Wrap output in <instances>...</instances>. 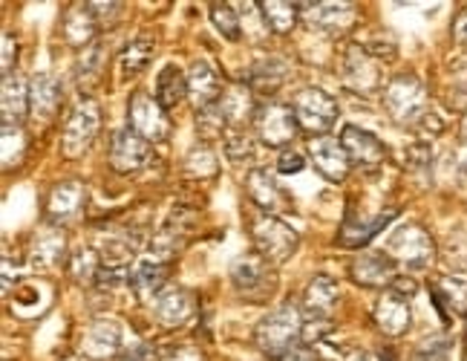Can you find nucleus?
I'll use <instances>...</instances> for the list:
<instances>
[{
	"label": "nucleus",
	"mask_w": 467,
	"mask_h": 361,
	"mask_svg": "<svg viewBox=\"0 0 467 361\" xmlns=\"http://www.w3.org/2000/svg\"><path fill=\"white\" fill-rule=\"evenodd\" d=\"M254 338H257V347L277 361L292 347H297V341H303V313L292 301H285L283 306H277L275 313H268L257 324Z\"/></svg>",
	"instance_id": "1"
},
{
	"label": "nucleus",
	"mask_w": 467,
	"mask_h": 361,
	"mask_svg": "<svg viewBox=\"0 0 467 361\" xmlns=\"http://www.w3.org/2000/svg\"><path fill=\"white\" fill-rule=\"evenodd\" d=\"M251 240L265 263H285L297 251V231L277 220L275 214H257L251 220Z\"/></svg>",
	"instance_id": "2"
},
{
	"label": "nucleus",
	"mask_w": 467,
	"mask_h": 361,
	"mask_svg": "<svg viewBox=\"0 0 467 361\" xmlns=\"http://www.w3.org/2000/svg\"><path fill=\"white\" fill-rule=\"evenodd\" d=\"M384 104L389 116L404 128H416V122L427 113L424 87L416 76H395L384 90Z\"/></svg>",
	"instance_id": "3"
},
{
	"label": "nucleus",
	"mask_w": 467,
	"mask_h": 361,
	"mask_svg": "<svg viewBox=\"0 0 467 361\" xmlns=\"http://www.w3.org/2000/svg\"><path fill=\"white\" fill-rule=\"evenodd\" d=\"M99 128H101L99 104L93 99H81L64 122V139H61L64 156H69V159L81 156L99 136Z\"/></svg>",
	"instance_id": "4"
},
{
	"label": "nucleus",
	"mask_w": 467,
	"mask_h": 361,
	"mask_svg": "<svg viewBox=\"0 0 467 361\" xmlns=\"http://www.w3.org/2000/svg\"><path fill=\"white\" fill-rule=\"evenodd\" d=\"M387 255L395 258V263H404L407 269H427L436 258V246L421 226H401L399 231H392Z\"/></svg>",
	"instance_id": "5"
},
{
	"label": "nucleus",
	"mask_w": 467,
	"mask_h": 361,
	"mask_svg": "<svg viewBox=\"0 0 467 361\" xmlns=\"http://www.w3.org/2000/svg\"><path fill=\"white\" fill-rule=\"evenodd\" d=\"M292 111L297 116L300 128L309 131V133H327L337 122V101L317 87L300 90L292 101Z\"/></svg>",
	"instance_id": "6"
},
{
	"label": "nucleus",
	"mask_w": 467,
	"mask_h": 361,
	"mask_svg": "<svg viewBox=\"0 0 467 361\" xmlns=\"http://www.w3.org/2000/svg\"><path fill=\"white\" fill-rule=\"evenodd\" d=\"M254 124H257L260 139L268 144V148H285V144L295 139L297 128H300L292 107L289 104H280V101L263 104L260 111H257Z\"/></svg>",
	"instance_id": "7"
},
{
	"label": "nucleus",
	"mask_w": 467,
	"mask_h": 361,
	"mask_svg": "<svg viewBox=\"0 0 467 361\" xmlns=\"http://www.w3.org/2000/svg\"><path fill=\"white\" fill-rule=\"evenodd\" d=\"M128 116H130V128L139 136H145L148 142H161V139H168V133H171L165 107H161L156 99H150L148 93H136L130 99Z\"/></svg>",
	"instance_id": "8"
},
{
	"label": "nucleus",
	"mask_w": 467,
	"mask_h": 361,
	"mask_svg": "<svg viewBox=\"0 0 467 361\" xmlns=\"http://www.w3.org/2000/svg\"><path fill=\"white\" fill-rule=\"evenodd\" d=\"M150 159V142L139 136L133 128L116 131L113 144H110V165L119 174H136L148 165Z\"/></svg>",
	"instance_id": "9"
},
{
	"label": "nucleus",
	"mask_w": 467,
	"mask_h": 361,
	"mask_svg": "<svg viewBox=\"0 0 467 361\" xmlns=\"http://www.w3.org/2000/svg\"><path fill=\"white\" fill-rule=\"evenodd\" d=\"M340 144L347 148V154L355 165H361L367 171L381 168L384 159H387L381 139L369 131H364V128H358V124H347V128L340 131Z\"/></svg>",
	"instance_id": "10"
},
{
	"label": "nucleus",
	"mask_w": 467,
	"mask_h": 361,
	"mask_svg": "<svg viewBox=\"0 0 467 361\" xmlns=\"http://www.w3.org/2000/svg\"><path fill=\"white\" fill-rule=\"evenodd\" d=\"M231 283L248 301H260L275 289V281L268 275V266L263 258H240L231 266Z\"/></svg>",
	"instance_id": "11"
},
{
	"label": "nucleus",
	"mask_w": 467,
	"mask_h": 361,
	"mask_svg": "<svg viewBox=\"0 0 467 361\" xmlns=\"http://www.w3.org/2000/svg\"><path fill=\"white\" fill-rule=\"evenodd\" d=\"M309 156L315 162V168L329 179V183H344L352 159L347 154V148L332 136H320L309 144Z\"/></svg>",
	"instance_id": "12"
},
{
	"label": "nucleus",
	"mask_w": 467,
	"mask_h": 361,
	"mask_svg": "<svg viewBox=\"0 0 467 361\" xmlns=\"http://www.w3.org/2000/svg\"><path fill=\"white\" fill-rule=\"evenodd\" d=\"M153 313L165 327H182L196 313V298L185 286H168L156 295Z\"/></svg>",
	"instance_id": "13"
},
{
	"label": "nucleus",
	"mask_w": 467,
	"mask_h": 361,
	"mask_svg": "<svg viewBox=\"0 0 467 361\" xmlns=\"http://www.w3.org/2000/svg\"><path fill=\"white\" fill-rule=\"evenodd\" d=\"M344 84L352 90V93H361L369 96L375 90L381 87V76H379V67H375L372 56L361 47H352L344 58Z\"/></svg>",
	"instance_id": "14"
},
{
	"label": "nucleus",
	"mask_w": 467,
	"mask_h": 361,
	"mask_svg": "<svg viewBox=\"0 0 467 361\" xmlns=\"http://www.w3.org/2000/svg\"><path fill=\"white\" fill-rule=\"evenodd\" d=\"M84 196H87V188L78 183V179H64V183H58L49 191V200H47L49 220L58 226L73 223L84 208Z\"/></svg>",
	"instance_id": "15"
},
{
	"label": "nucleus",
	"mask_w": 467,
	"mask_h": 361,
	"mask_svg": "<svg viewBox=\"0 0 467 361\" xmlns=\"http://www.w3.org/2000/svg\"><path fill=\"white\" fill-rule=\"evenodd\" d=\"M121 324L113 318H99L81 333V356L89 358H107L119 353L121 347Z\"/></svg>",
	"instance_id": "16"
},
{
	"label": "nucleus",
	"mask_w": 467,
	"mask_h": 361,
	"mask_svg": "<svg viewBox=\"0 0 467 361\" xmlns=\"http://www.w3.org/2000/svg\"><path fill=\"white\" fill-rule=\"evenodd\" d=\"M303 21L317 32H347L355 21L352 4H300Z\"/></svg>",
	"instance_id": "17"
},
{
	"label": "nucleus",
	"mask_w": 467,
	"mask_h": 361,
	"mask_svg": "<svg viewBox=\"0 0 467 361\" xmlns=\"http://www.w3.org/2000/svg\"><path fill=\"white\" fill-rule=\"evenodd\" d=\"M349 275L358 286H384L395 281V260L387 251H364L352 260Z\"/></svg>",
	"instance_id": "18"
},
{
	"label": "nucleus",
	"mask_w": 467,
	"mask_h": 361,
	"mask_svg": "<svg viewBox=\"0 0 467 361\" xmlns=\"http://www.w3.org/2000/svg\"><path fill=\"white\" fill-rule=\"evenodd\" d=\"M220 111L225 116V122L231 124L234 131H243L248 122H254L257 119V101H254V93H251L248 87L243 84H231L223 90V96H220Z\"/></svg>",
	"instance_id": "19"
},
{
	"label": "nucleus",
	"mask_w": 467,
	"mask_h": 361,
	"mask_svg": "<svg viewBox=\"0 0 467 361\" xmlns=\"http://www.w3.org/2000/svg\"><path fill=\"white\" fill-rule=\"evenodd\" d=\"M188 96L193 99L196 111H202V107H211V104L220 101L223 84H220L217 69H213L208 61H193L191 64V69H188Z\"/></svg>",
	"instance_id": "20"
},
{
	"label": "nucleus",
	"mask_w": 467,
	"mask_h": 361,
	"mask_svg": "<svg viewBox=\"0 0 467 361\" xmlns=\"http://www.w3.org/2000/svg\"><path fill=\"white\" fill-rule=\"evenodd\" d=\"M58 104H61L58 79L49 76V72H38V76L29 81V113L41 122H49L58 113Z\"/></svg>",
	"instance_id": "21"
},
{
	"label": "nucleus",
	"mask_w": 467,
	"mask_h": 361,
	"mask_svg": "<svg viewBox=\"0 0 467 361\" xmlns=\"http://www.w3.org/2000/svg\"><path fill=\"white\" fill-rule=\"evenodd\" d=\"M168 275H171V263L156 258V255H148V258H139L133 263L130 286L136 289L139 298H153V292H161V286H165Z\"/></svg>",
	"instance_id": "22"
},
{
	"label": "nucleus",
	"mask_w": 467,
	"mask_h": 361,
	"mask_svg": "<svg viewBox=\"0 0 467 361\" xmlns=\"http://www.w3.org/2000/svg\"><path fill=\"white\" fill-rule=\"evenodd\" d=\"M245 188H248L251 200H254L265 214H275V211L285 208V196H283L280 186L275 183V176L265 168H251L245 176Z\"/></svg>",
	"instance_id": "23"
},
{
	"label": "nucleus",
	"mask_w": 467,
	"mask_h": 361,
	"mask_svg": "<svg viewBox=\"0 0 467 361\" xmlns=\"http://www.w3.org/2000/svg\"><path fill=\"white\" fill-rule=\"evenodd\" d=\"M410 321H412L410 301L387 292L379 303H375V324H379L381 333H387V335H404L410 330Z\"/></svg>",
	"instance_id": "24"
},
{
	"label": "nucleus",
	"mask_w": 467,
	"mask_h": 361,
	"mask_svg": "<svg viewBox=\"0 0 467 361\" xmlns=\"http://www.w3.org/2000/svg\"><path fill=\"white\" fill-rule=\"evenodd\" d=\"M337 301H340L337 283L327 275H315L306 286V295H303V306H306L309 318H323V321H329Z\"/></svg>",
	"instance_id": "25"
},
{
	"label": "nucleus",
	"mask_w": 467,
	"mask_h": 361,
	"mask_svg": "<svg viewBox=\"0 0 467 361\" xmlns=\"http://www.w3.org/2000/svg\"><path fill=\"white\" fill-rule=\"evenodd\" d=\"M0 107H4V128H21L29 111V84L17 72L4 79V101H0Z\"/></svg>",
	"instance_id": "26"
},
{
	"label": "nucleus",
	"mask_w": 467,
	"mask_h": 361,
	"mask_svg": "<svg viewBox=\"0 0 467 361\" xmlns=\"http://www.w3.org/2000/svg\"><path fill=\"white\" fill-rule=\"evenodd\" d=\"M64 251H67L64 231L56 228V226H49V228H41V231L32 238L29 260H32V266L49 269V266H56L58 260H64Z\"/></svg>",
	"instance_id": "27"
},
{
	"label": "nucleus",
	"mask_w": 467,
	"mask_h": 361,
	"mask_svg": "<svg viewBox=\"0 0 467 361\" xmlns=\"http://www.w3.org/2000/svg\"><path fill=\"white\" fill-rule=\"evenodd\" d=\"M96 32H99V21H96L93 9H89V4H76L73 9L67 12L64 35H67V41L73 47H84V49L93 47Z\"/></svg>",
	"instance_id": "28"
},
{
	"label": "nucleus",
	"mask_w": 467,
	"mask_h": 361,
	"mask_svg": "<svg viewBox=\"0 0 467 361\" xmlns=\"http://www.w3.org/2000/svg\"><path fill=\"white\" fill-rule=\"evenodd\" d=\"M104 64H107V52H104V44H93L87 47L78 61H76V84L84 96H89L93 90L101 84V76H104Z\"/></svg>",
	"instance_id": "29"
},
{
	"label": "nucleus",
	"mask_w": 467,
	"mask_h": 361,
	"mask_svg": "<svg viewBox=\"0 0 467 361\" xmlns=\"http://www.w3.org/2000/svg\"><path fill=\"white\" fill-rule=\"evenodd\" d=\"M153 58V38L148 32H139L136 38L128 41V47H124L121 58H119V69H121V79H136L141 76V72L148 69Z\"/></svg>",
	"instance_id": "30"
},
{
	"label": "nucleus",
	"mask_w": 467,
	"mask_h": 361,
	"mask_svg": "<svg viewBox=\"0 0 467 361\" xmlns=\"http://www.w3.org/2000/svg\"><path fill=\"white\" fill-rule=\"evenodd\" d=\"M433 301H436V310L441 315V321H451V313H447V306H451L453 313L459 315H467V283L459 281V278H444L433 286Z\"/></svg>",
	"instance_id": "31"
},
{
	"label": "nucleus",
	"mask_w": 467,
	"mask_h": 361,
	"mask_svg": "<svg viewBox=\"0 0 467 361\" xmlns=\"http://www.w3.org/2000/svg\"><path fill=\"white\" fill-rule=\"evenodd\" d=\"M185 96H188V76L176 64H168L156 79V101L165 107V111H171V107H176Z\"/></svg>",
	"instance_id": "32"
},
{
	"label": "nucleus",
	"mask_w": 467,
	"mask_h": 361,
	"mask_svg": "<svg viewBox=\"0 0 467 361\" xmlns=\"http://www.w3.org/2000/svg\"><path fill=\"white\" fill-rule=\"evenodd\" d=\"M260 12L265 17L268 29L277 35H285L297 24L300 4H289V0H265V4H260Z\"/></svg>",
	"instance_id": "33"
},
{
	"label": "nucleus",
	"mask_w": 467,
	"mask_h": 361,
	"mask_svg": "<svg viewBox=\"0 0 467 361\" xmlns=\"http://www.w3.org/2000/svg\"><path fill=\"white\" fill-rule=\"evenodd\" d=\"M395 217H399V211L395 208H389V211H381L375 220L369 223V226H352V223H347L344 226V231H340V243L344 246H349V249H358V246H367L375 234H379L384 226H389Z\"/></svg>",
	"instance_id": "34"
},
{
	"label": "nucleus",
	"mask_w": 467,
	"mask_h": 361,
	"mask_svg": "<svg viewBox=\"0 0 467 361\" xmlns=\"http://www.w3.org/2000/svg\"><path fill=\"white\" fill-rule=\"evenodd\" d=\"M285 72H289V67H285L280 58H265V61L254 64V69H251V84H254L257 93L272 96L275 90L285 81Z\"/></svg>",
	"instance_id": "35"
},
{
	"label": "nucleus",
	"mask_w": 467,
	"mask_h": 361,
	"mask_svg": "<svg viewBox=\"0 0 467 361\" xmlns=\"http://www.w3.org/2000/svg\"><path fill=\"white\" fill-rule=\"evenodd\" d=\"M211 21L217 27V32L225 41H240L243 38V24H240V12L231 4H211Z\"/></svg>",
	"instance_id": "36"
},
{
	"label": "nucleus",
	"mask_w": 467,
	"mask_h": 361,
	"mask_svg": "<svg viewBox=\"0 0 467 361\" xmlns=\"http://www.w3.org/2000/svg\"><path fill=\"white\" fill-rule=\"evenodd\" d=\"M225 116L220 111V104H211V107H202V111H196V133L202 139H220L225 136Z\"/></svg>",
	"instance_id": "37"
},
{
	"label": "nucleus",
	"mask_w": 467,
	"mask_h": 361,
	"mask_svg": "<svg viewBox=\"0 0 467 361\" xmlns=\"http://www.w3.org/2000/svg\"><path fill=\"white\" fill-rule=\"evenodd\" d=\"M223 148L234 165H245V162L254 156V139H251L245 131H228L223 136Z\"/></svg>",
	"instance_id": "38"
},
{
	"label": "nucleus",
	"mask_w": 467,
	"mask_h": 361,
	"mask_svg": "<svg viewBox=\"0 0 467 361\" xmlns=\"http://www.w3.org/2000/svg\"><path fill=\"white\" fill-rule=\"evenodd\" d=\"M99 269H101V260L93 249H78L73 260H69V272L78 283H93L99 278Z\"/></svg>",
	"instance_id": "39"
},
{
	"label": "nucleus",
	"mask_w": 467,
	"mask_h": 361,
	"mask_svg": "<svg viewBox=\"0 0 467 361\" xmlns=\"http://www.w3.org/2000/svg\"><path fill=\"white\" fill-rule=\"evenodd\" d=\"M185 171L191 176H200V179H208L217 174V156L208 148V144H196V148L185 156Z\"/></svg>",
	"instance_id": "40"
},
{
	"label": "nucleus",
	"mask_w": 467,
	"mask_h": 361,
	"mask_svg": "<svg viewBox=\"0 0 467 361\" xmlns=\"http://www.w3.org/2000/svg\"><path fill=\"white\" fill-rule=\"evenodd\" d=\"M130 278H133L130 266H124V263H101L96 283H99V286H107V289H113V286L130 283Z\"/></svg>",
	"instance_id": "41"
},
{
	"label": "nucleus",
	"mask_w": 467,
	"mask_h": 361,
	"mask_svg": "<svg viewBox=\"0 0 467 361\" xmlns=\"http://www.w3.org/2000/svg\"><path fill=\"white\" fill-rule=\"evenodd\" d=\"M303 168H306V159H303L300 151L289 148V151H283L280 159H277V171L285 174V176H292V174H300Z\"/></svg>",
	"instance_id": "42"
},
{
	"label": "nucleus",
	"mask_w": 467,
	"mask_h": 361,
	"mask_svg": "<svg viewBox=\"0 0 467 361\" xmlns=\"http://www.w3.org/2000/svg\"><path fill=\"white\" fill-rule=\"evenodd\" d=\"M430 162H433V151H430V144H424V142L412 144V148L407 151V165H410L412 171H421V168H427Z\"/></svg>",
	"instance_id": "43"
},
{
	"label": "nucleus",
	"mask_w": 467,
	"mask_h": 361,
	"mask_svg": "<svg viewBox=\"0 0 467 361\" xmlns=\"http://www.w3.org/2000/svg\"><path fill=\"white\" fill-rule=\"evenodd\" d=\"M332 330H329V321H323V318H309V321H303V345H312V341H320V338H327Z\"/></svg>",
	"instance_id": "44"
},
{
	"label": "nucleus",
	"mask_w": 467,
	"mask_h": 361,
	"mask_svg": "<svg viewBox=\"0 0 467 361\" xmlns=\"http://www.w3.org/2000/svg\"><path fill=\"white\" fill-rule=\"evenodd\" d=\"M447 350H451L447 338H430L419 347V361H439V358H444Z\"/></svg>",
	"instance_id": "45"
},
{
	"label": "nucleus",
	"mask_w": 467,
	"mask_h": 361,
	"mask_svg": "<svg viewBox=\"0 0 467 361\" xmlns=\"http://www.w3.org/2000/svg\"><path fill=\"white\" fill-rule=\"evenodd\" d=\"M412 131H419L421 136H439V133L444 131V122H441V116H439V113L427 111V113L416 122V128H412Z\"/></svg>",
	"instance_id": "46"
},
{
	"label": "nucleus",
	"mask_w": 467,
	"mask_h": 361,
	"mask_svg": "<svg viewBox=\"0 0 467 361\" xmlns=\"http://www.w3.org/2000/svg\"><path fill=\"white\" fill-rule=\"evenodd\" d=\"M389 292H392V295H399V298H404V301H410L412 295L419 292V283L412 281V278H407V275H395V281L389 283Z\"/></svg>",
	"instance_id": "47"
},
{
	"label": "nucleus",
	"mask_w": 467,
	"mask_h": 361,
	"mask_svg": "<svg viewBox=\"0 0 467 361\" xmlns=\"http://www.w3.org/2000/svg\"><path fill=\"white\" fill-rule=\"evenodd\" d=\"M89 9H93L99 24H113L121 12V4H89Z\"/></svg>",
	"instance_id": "48"
},
{
	"label": "nucleus",
	"mask_w": 467,
	"mask_h": 361,
	"mask_svg": "<svg viewBox=\"0 0 467 361\" xmlns=\"http://www.w3.org/2000/svg\"><path fill=\"white\" fill-rule=\"evenodd\" d=\"M15 61H17V44H15V38L9 32H4V67H0V69H4V79L12 76V64Z\"/></svg>",
	"instance_id": "49"
},
{
	"label": "nucleus",
	"mask_w": 467,
	"mask_h": 361,
	"mask_svg": "<svg viewBox=\"0 0 467 361\" xmlns=\"http://www.w3.org/2000/svg\"><path fill=\"white\" fill-rule=\"evenodd\" d=\"M277 361H317V353L309 345H297V347H292L285 356H280Z\"/></svg>",
	"instance_id": "50"
},
{
	"label": "nucleus",
	"mask_w": 467,
	"mask_h": 361,
	"mask_svg": "<svg viewBox=\"0 0 467 361\" xmlns=\"http://www.w3.org/2000/svg\"><path fill=\"white\" fill-rule=\"evenodd\" d=\"M121 361H156V350H153V347H148V345H139L136 350L124 353V358H121Z\"/></svg>",
	"instance_id": "51"
},
{
	"label": "nucleus",
	"mask_w": 467,
	"mask_h": 361,
	"mask_svg": "<svg viewBox=\"0 0 467 361\" xmlns=\"http://www.w3.org/2000/svg\"><path fill=\"white\" fill-rule=\"evenodd\" d=\"M453 35L462 47H467V9L456 17V27H453Z\"/></svg>",
	"instance_id": "52"
},
{
	"label": "nucleus",
	"mask_w": 467,
	"mask_h": 361,
	"mask_svg": "<svg viewBox=\"0 0 467 361\" xmlns=\"http://www.w3.org/2000/svg\"><path fill=\"white\" fill-rule=\"evenodd\" d=\"M347 361H369V356L364 350H349L347 353Z\"/></svg>",
	"instance_id": "53"
},
{
	"label": "nucleus",
	"mask_w": 467,
	"mask_h": 361,
	"mask_svg": "<svg viewBox=\"0 0 467 361\" xmlns=\"http://www.w3.org/2000/svg\"><path fill=\"white\" fill-rule=\"evenodd\" d=\"M173 361H202V358L196 356V353H176V356H173Z\"/></svg>",
	"instance_id": "54"
},
{
	"label": "nucleus",
	"mask_w": 467,
	"mask_h": 361,
	"mask_svg": "<svg viewBox=\"0 0 467 361\" xmlns=\"http://www.w3.org/2000/svg\"><path fill=\"white\" fill-rule=\"evenodd\" d=\"M381 361H395V356H392V350L387 347V350H381Z\"/></svg>",
	"instance_id": "55"
},
{
	"label": "nucleus",
	"mask_w": 467,
	"mask_h": 361,
	"mask_svg": "<svg viewBox=\"0 0 467 361\" xmlns=\"http://www.w3.org/2000/svg\"><path fill=\"white\" fill-rule=\"evenodd\" d=\"M61 361H84L81 356H69V358H61Z\"/></svg>",
	"instance_id": "56"
}]
</instances>
